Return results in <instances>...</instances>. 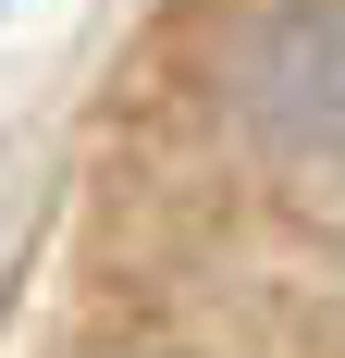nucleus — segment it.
Segmentation results:
<instances>
[{"label": "nucleus", "mask_w": 345, "mask_h": 358, "mask_svg": "<svg viewBox=\"0 0 345 358\" xmlns=\"http://www.w3.org/2000/svg\"><path fill=\"white\" fill-rule=\"evenodd\" d=\"M247 111L284 148H345V0H284L247 50Z\"/></svg>", "instance_id": "f257e3e1"}]
</instances>
